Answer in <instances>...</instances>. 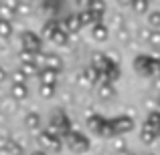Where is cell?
Listing matches in <instances>:
<instances>
[{
	"instance_id": "obj_1",
	"label": "cell",
	"mask_w": 160,
	"mask_h": 155,
	"mask_svg": "<svg viewBox=\"0 0 160 155\" xmlns=\"http://www.w3.org/2000/svg\"><path fill=\"white\" fill-rule=\"evenodd\" d=\"M134 66L140 75L144 77H152V75L158 73V58L154 54H138L134 58Z\"/></svg>"
},
{
	"instance_id": "obj_2",
	"label": "cell",
	"mask_w": 160,
	"mask_h": 155,
	"mask_svg": "<svg viewBox=\"0 0 160 155\" xmlns=\"http://www.w3.org/2000/svg\"><path fill=\"white\" fill-rule=\"evenodd\" d=\"M63 139H65V145H67V147H69L73 153H85L87 149H89V139H87L83 133L75 131V129H71V131L67 133Z\"/></svg>"
},
{
	"instance_id": "obj_3",
	"label": "cell",
	"mask_w": 160,
	"mask_h": 155,
	"mask_svg": "<svg viewBox=\"0 0 160 155\" xmlns=\"http://www.w3.org/2000/svg\"><path fill=\"white\" fill-rule=\"evenodd\" d=\"M49 127H53L55 131H57L59 137H65L67 133L71 131V121H69V117L65 115V111H63V109H55V111H53Z\"/></svg>"
},
{
	"instance_id": "obj_4",
	"label": "cell",
	"mask_w": 160,
	"mask_h": 155,
	"mask_svg": "<svg viewBox=\"0 0 160 155\" xmlns=\"http://www.w3.org/2000/svg\"><path fill=\"white\" fill-rule=\"evenodd\" d=\"M20 44H22L24 51H31V52L43 51V39L32 30H24L22 34H20Z\"/></svg>"
},
{
	"instance_id": "obj_5",
	"label": "cell",
	"mask_w": 160,
	"mask_h": 155,
	"mask_svg": "<svg viewBox=\"0 0 160 155\" xmlns=\"http://www.w3.org/2000/svg\"><path fill=\"white\" fill-rule=\"evenodd\" d=\"M109 123H112V129H113V135L116 137H122V135H126V133H130L134 129V119L128 117V115H120V117H116V119H112Z\"/></svg>"
},
{
	"instance_id": "obj_6",
	"label": "cell",
	"mask_w": 160,
	"mask_h": 155,
	"mask_svg": "<svg viewBox=\"0 0 160 155\" xmlns=\"http://www.w3.org/2000/svg\"><path fill=\"white\" fill-rule=\"evenodd\" d=\"M59 26H61L63 32H67V34H73V32H77L79 28H81V22H79L77 14H67L63 20H59Z\"/></svg>"
},
{
	"instance_id": "obj_7",
	"label": "cell",
	"mask_w": 160,
	"mask_h": 155,
	"mask_svg": "<svg viewBox=\"0 0 160 155\" xmlns=\"http://www.w3.org/2000/svg\"><path fill=\"white\" fill-rule=\"evenodd\" d=\"M43 69H49V71L59 73V71L63 69V58L59 57V54H55V52H45V65H43Z\"/></svg>"
},
{
	"instance_id": "obj_8",
	"label": "cell",
	"mask_w": 160,
	"mask_h": 155,
	"mask_svg": "<svg viewBox=\"0 0 160 155\" xmlns=\"http://www.w3.org/2000/svg\"><path fill=\"white\" fill-rule=\"evenodd\" d=\"M91 36H93L98 43L108 40V39H109V26H108V24H103V22L93 24V26H91Z\"/></svg>"
},
{
	"instance_id": "obj_9",
	"label": "cell",
	"mask_w": 160,
	"mask_h": 155,
	"mask_svg": "<svg viewBox=\"0 0 160 155\" xmlns=\"http://www.w3.org/2000/svg\"><path fill=\"white\" fill-rule=\"evenodd\" d=\"M37 77H39L41 85L55 87V83H57V77H59V73H55V71H49V69H39Z\"/></svg>"
},
{
	"instance_id": "obj_10",
	"label": "cell",
	"mask_w": 160,
	"mask_h": 155,
	"mask_svg": "<svg viewBox=\"0 0 160 155\" xmlns=\"http://www.w3.org/2000/svg\"><path fill=\"white\" fill-rule=\"evenodd\" d=\"M10 97L14 99V101H24V99L28 97V87H27V83H24V85H16V83H12V87H10Z\"/></svg>"
},
{
	"instance_id": "obj_11",
	"label": "cell",
	"mask_w": 160,
	"mask_h": 155,
	"mask_svg": "<svg viewBox=\"0 0 160 155\" xmlns=\"http://www.w3.org/2000/svg\"><path fill=\"white\" fill-rule=\"evenodd\" d=\"M142 127L150 129V131H158V127H160V117H158V111H150L148 115L144 117V123H142Z\"/></svg>"
},
{
	"instance_id": "obj_12",
	"label": "cell",
	"mask_w": 160,
	"mask_h": 155,
	"mask_svg": "<svg viewBox=\"0 0 160 155\" xmlns=\"http://www.w3.org/2000/svg\"><path fill=\"white\" fill-rule=\"evenodd\" d=\"M77 18H79V22H81V26H85V24H98V22H102V18L103 16H98V14H91L89 10H83V12H79L77 14Z\"/></svg>"
},
{
	"instance_id": "obj_13",
	"label": "cell",
	"mask_w": 160,
	"mask_h": 155,
	"mask_svg": "<svg viewBox=\"0 0 160 155\" xmlns=\"http://www.w3.org/2000/svg\"><path fill=\"white\" fill-rule=\"evenodd\" d=\"M103 123H106V119H103L102 115H95V113H91V115L87 117V127H89L93 133H98V135H99V131H102Z\"/></svg>"
},
{
	"instance_id": "obj_14",
	"label": "cell",
	"mask_w": 160,
	"mask_h": 155,
	"mask_svg": "<svg viewBox=\"0 0 160 155\" xmlns=\"http://www.w3.org/2000/svg\"><path fill=\"white\" fill-rule=\"evenodd\" d=\"M24 127L31 129V131H35V129L41 127V115L37 111H31L24 115Z\"/></svg>"
},
{
	"instance_id": "obj_15",
	"label": "cell",
	"mask_w": 160,
	"mask_h": 155,
	"mask_svg": "<svg viewBox=\"0 0 160 155\" xmlns=\"http://www.w3.org/2000/svg\"><path fill=\"white\" fill-rule=\"evenodd\" d=\"M89 66H93L98 73H103V69L108 66L106 54H103V52H93V54H91V65Z\"/></svg>"
},
{
	"instance_id": "obj_16",
	"label": "cell",
	"mask_w": 160,
	"mask_h": 155,
	"mask_svg": "<svg viewBox=\"0 0 160 155\" xmlns=\"http://www.w3.org/2000/svg\"><path fill=\"white\" fill-rule=\"evenodd\" d=\"M59 28H61V26H59V20H57V18H49L47 22L43 24V30H41V32H43L45 39H51V36L59 30Z\"/></svg>"
},
{
	"instance_id": "obj_17",
	"label": "cell",
	"mask_w": 160,
	"mask_h": 155,
	"mask_svg": "<svg viewBox=\"0 0 160 155\" xmlns=\"http://www.w3.org/2000/svg\"><path fill=\"white\" fill-rule=\"evenodd\" d=\"M140 139H142V143H144V145H154V143L158 141V131H150V129L142 127Z\"/></svg>"
},
{
	"instance_id": "obj_18",
	"label": "cell",
	"mask_w": 160,
	"mask_h": 155,
	"mask_svg": "<svg viewBox=\"0 0 160 155\" xmlns=\"http://www.w3.org/2000/svg\"><path fill=\"white\" fill-rule=\"evenodd\" d=\"M4 151L10 153V155H22L24 147L18 143V141H14V139H6V143H4Z\"/></svg>"
},
{
	"instance_id": "obj_19",
	"label": "cell",
	"mask_w": 160,
	"mask_h": 155,
	"mask_svg": "<svg viewBox=\"0 0 160 155\" xmlns=\"http://www.w3.org/2000/svg\"><path fill=\"white\" fill-rule=\"evenodd\" d=\"M98 95L102 99H112V97H116V89H113V85H109V83H99Z\"/></svg>"
},
{
	"instance_id": "obj_20",
	"label": "cell",
	"mask_w": 160,
	"mask_h": 155,
	"mask_svg": "<svg viewBox=\"0 0 160 155\" xmlns=\"http://www.w3.org/2000/svg\"><path fill=\"white\" fill-rule=\"evenodd\" d=\"M14 109H16V101L12 97H2L0 99V113L8 115V113H12Z\"/></svg>"
},
{
	"instance_id": "obj_21",
	"label": "cell",
	"mask_w": 160,
	"mask_h": 155,
	"mask_svg": "<svg viewBox=\"0 0 160 155\" xmlns=\"http://www.w3.org/2000/svg\"><path fill=\"white\" fill-rule=\"evenodd\" d=\"M85 10H89L91 14H98V16H103V12H106V4L102 2V0H91L89 4H87Z\"/></svg>"
},
{
	"instance_id": "obj_22",
	"label": "cell",
	"mask_w": 160,
	"mask_h": 155,
	"mask_svg": "<svg viewBox=\"0 0 160 155\" xmlns=\"http://www.w3.org/2000/svg\"><path fill=\"white\" fill-rule=\"evenodd\" d=\"M51 40L57 44V47H67V44H69V34H67V32H63L61 28H59V30L51 36Z\"/></svg>"
},
{
	"instance_id": "obj_23",
	"label": "cell",
	"mask_w": 160,
	"mask_h": 155,
	"mask_svg": "<svg viewBox=\"0 0 160 155\" xmlns=\"http://www.w3.org/2000/svg\"><path fill=\"white\" fill-rule=\"evenodd\" d=\"M57 139V137H51L47 131H41L39 133V137H37V141H39V145L41 147H47V149H51L53 147V141Z\"/></svg>"
},
{
	"instance_id": "obj_24",
	"label": "cell",
	"mask_w": 160,
	"mask_h": 155,
	"mask_svg": "<svg viewBox=\"0 0 160 155\" xmlns=\"http://www.w3.org/2000/svg\"><path fill=\"white\" fill-rule=\"evenodd\" d=\"M14 26H12V20H2L0 18V39H8L12 34Z\"/></svg>"
},
{
	"instance_id": "obj_25",
	"label": "cell",
	"mask_w": 160,
	"mask_h": 155,
	"mask_svg": "<svg viewBox=\"0 0 160 155\" xmlns=\"http://www.w3.org/2000/svg\"><path fill=\"white\" fill-rule=\"evenodd\" d=\"M112 147L116 153H122V151H128V147H126V141L124 137H112Z\"/></svg>"
},
{
	"instance_id": "obj_26",
	"label": "cell",
	"mask_w": 160,
	"mask_h": 155,
	"mask_svg": "<svg viewBox=\"0 0 160 155\" xmlns=\"http://www.w3.org/2000/svg\"><path fill=\"white\" fill-rule=\"evenodd\" d=\"M18 58H20V62H22V65H31V62H32V58H35V52H31V51H24V48H20V52H18Z\"/></svg>"
},
{
	"instance_id": "obj_27",
	"label": "cell",
	"mask_w": 160,
	"mask_h": 155,
	"mask_svg": "<svg viewBox=\"0 0 160 155\" xmlns=\"http://www.w3.org/2000/svg\"><path fill=\"white\" fill-rule=\"evenodd\" d=\"M39 93L43 99H53L55 97V87H49V85H41L39 87Z\"/></svg>"
},
{
	"instance_id": "obj_28",
	"label": "cell",
	"mask_w": 160,
	"mask_h": 155,
	"mask_svg": "<svg viewBox=\"0 0 160 155\" xmlns=\"http://www.w3.org/2000/svg\"><path fill=\"white\" fill-rule=\"evenodd\" d=\"M130 6H132L138 14H144V12L148 10V2H146V0H136V2H132Z\"/></svg>"
},
{
	"instance_id": "obj_29",
	"label": "cell",
	"mask_w": 160,
	"mask_h": 155,
	"mask_svg": "<svg viewBox=\"0 0 160 155\" xmlns=\"http://www.w3.org/2000/svg\"><path fill=\"white\" fill-rule=\"evenodd\" d=\"M148 22L152 24L154 30H158V26H160V12H158V10H152V12L148 14Z\"/></svg>"
},
{
	"instance_id": "obj_30",
	"label": "cell",
	"mask_w": 160,
	"mask_h": 155,
	"mask_svg": "<svg viewBox=\"0 0 160 155\" xmlns=\"http://www.w3.org/2000/svg\"><path fill=\"white\" fill-rule=\"evenodd\" d=\"M148 43H150V47H152L154 51H156V48H158V43H160V32H158V30H154V28H152V30H150Z\"/></svg>"
},
{
	"instance_id": "obj_31",
	"label": "cell",
	"mask_w": 160,
	"mask_h": 155,
	"mask_svg": "<svg viewBox=\"0 0 160 155\" xmlns=\"http://www.w3.org/2000/svg\"><path fill=\"white\" fill-rule=\"evenodd\" d=\"M99 135L102 137H108V139H112V137H116L113 135V129H112V123L106 119V123H103V127H102V131H99Z\"/></svg>"
},
{
	"instance_id": "obj_32",
	"label": "cell",
	"mask_w": 160,
	"mask_h": 155,
	"mask_svg": "<svg viewBox=\"0 0 160 155\" xmlns=\"http://www.w3.org/2000/svg\"><path fill=\"white\" fill-rule=\"evenodd\" d=\"M12 83H16V85H24V83H27V77H24V73L20 69H16L14 73H12Z\"/></svg>"
},
{
	"instance_id": "obj_33",
	"label": "cell",
	"mask_w": 160,
	"mask_h": 155,
	"mask_svg": "<svg viewBox=\"0 0 160 155\" xmlns=\"http://www.w3.org/2000/svg\"><path fill=\"white\" fill-rule=\"evenodd\" d=\"M20 71L24 73V77H28V75H37V73H39V66H35L31 62V65H22V66H20Z\"/></svg>"
},
{
	"instance_id": "obj_34",
	"label": "cell",
	"mask_w": 160,
	"mask_h": 155,
	"mask_svg": "<svg viewBox=\"0 0 160 155\" xmlns=\"http://www.w3.org/2000/svg\"><path fill=\"white\" fill-rule=\"evenodd\" d=\"M118 39H120V43H130V30L126 26H122L118 30Z\"/></svg>"
},
{
	"instance_id": "obj_35",
	"label": "cell",
	"mask_w": 160,
	"mask_h": 155,
	"mask_svg": "<svg viewBox=\"0 0 160 155\" xmlns=\"http://www.w3.org/2000/svg\"><path fill=\"white\" fill-rule=\"evenodd\" d=\"M8 79V73H6V69H4L2 65H0V83H4Z\"/></svg>"
},
{
	"instance_id": "obj_36",
	"label": "cell",
	"mask_w": 160,
	"mask_h": 155,
	"mask_svg": "<svg viewBox=\"0 0 160 155\" xmlns=\"http://www.w3.org/2000/svg\"><path fill=\"white\" fill-rule=\"evenodd\" d=\"M77 79H79V83H81L83 87H87V85H89V81H87V79H85V75H83V71L77 75Z\"/></svg>"
},
{
	"instance_id": "obj_37",
	"label": "cell",
	"mask_w": 160,
	"mask_h": 155,
	"mask_svg": "<svg viewBox=\"0 0 160 155\" xmlns=\"http://www.w3.org/2000/svg\"><path fill=\"white\" fill-rule=\"evenodd\" d=\"M150 30H152V28H144V30H142V34H140V39H142V40H148Z\"/></svg>"
},
{
	"instance_id": "obj_38",
	"label": "cell",
	"mask_w": 160,
	"mask_h": 155,
	"mask_svg": "<svg viewBox=\"0 0 160 155\" xmlns=\"http://www.w3.org/2000/svg\"><path fill=\"white\" fill-rule=\"evenodd\" d=\"M0 123H6V115L4 113H0Z\"/></svg>"
},
{
	"instance_id": "obj_39",
	"label": "cell",
	"mask_w": 160,
	"mask_h": 155,
	"mask_svg": "<svg viewBox=\"0 0 160 155\" xmlns=\"http://www.w3.org/2000/svg\"><path fill=\"white\" fill-rule=\"evenodd\" d=\"M31 155H47V153H45V151H32Z\"/></svg>"
},
{
	"instance_id": "obj_40",
	"label": "cell",
	"mask_w": 160,
	"mask_h": 155,
	"mask_svg": "<svg viewBox=\"0 0 160 155\" xmlns=\"http://www.w3.org/2000/svg\"><path fill=\"white\" fill-rule=\"evenodd\" d=\"M126 155H136V153H132V151H128V153H126Z\"/></svg>"
},
{
	"instance_id": "obj_41",
	"label": "cell",
	"mask_w": 160,
	"mask_h": 155,
	"mask_svg": "<svg viewBox=\"0 0 160 155\" xmlns=\"http://www.w3.org/2000/svg\"><path fill=\"white\" fill-rule=\"evenodd\" d=\"M148 155H152V153H148Z\"/></svg>"
}]
</instances>
